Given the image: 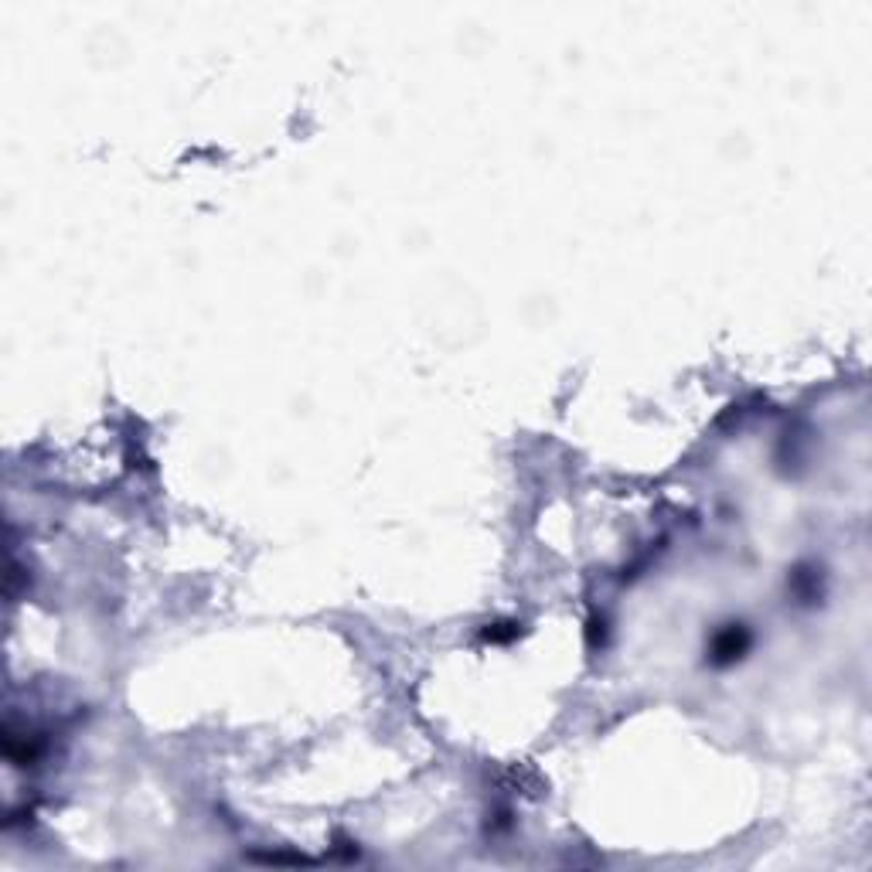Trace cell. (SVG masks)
I'll use <instances>...</instances> for the list:
<instances>
[{
    "label": "cell",
    "instance_id": "1",
    "mask_svg": "<svg viewBox=\"0 0 872 872\" xmlns=\"http://www.w3.org/2000/svg\"><path fill=\"white\" fill-rule=\"evenodd\" d=\"M746 644H750V634H746L740 624L719 631L716 641H712V662H736L746 651Z\"/></svg>",
    "mask_w": 872,
    "mask_h": 872
}]
</instances>
